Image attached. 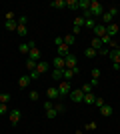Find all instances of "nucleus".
Here are the masks:
<instances>
[{"label":"nucleus","mask_w":120,"mask_h":134,"mask_svg":"<svg viewBox=\"0 0 120 134\" xmlns=\"http://www.w3.org/2000/svg\"><path fill=\"white\" fill-rule=\"evenodd\" d=\"M88 12H90L92 18H98L104 14V6L98 2V0H90V8H88Z\"/></svg>","instance_id":"nucleus-1"},{"label":"nucleus","mask_w":120,"mask_h":134,"mask_svg":"<svg viewBox=\"0 0 120 134\" xmlns=\"http://www.w3.org/2000/svg\"><path fill=\"white\" fill-rule=\"evenodd\" d=\"M58 88V94H60V100H62L64 96H68L70 94V90H72V84L66 82V80H60V86H56Z\"/></svg>","instance_id":"nucleus-2"},{"label":"nucleus","mask_w":120,"mask_h":134,"mask_svg":"<svg viewBox=\"0 0 120 134\" xmlns=\"http://www.w3.org/2000/svg\"><path fill=\"white\" fill-rule=\"evenodd\" d=\"M20 118H22V112L18 110V108H12V110L8 112V120H10V124H12V126L20 122Z\"/></svg>","instance_id":"nucleus-3"},{"label":"nucleus","mask_w":120,"mask_h":134,"mask_svg":"<svg viewBox=\"0 0 120 134\" xmlns=\"http://www.w3.org/2000/svg\"><path fill=\"white\" fill-rule=\"evenodd\" d=\"M76 74H78V68H64V70H62V80L70 82V80L74 78Z\"/></svg>","instance_id":"nucleus-4"},{"label":"nucleus","mask_w":120,"mask_h":134,"mask_svg":"<svg viewBox=\"0 0 120 134\" xmlns=\"http://www.w3.org/2000/svg\"><path fill=\"white\" fill-rule=\"evenodd\" d=\"M70 100H72V102H82V100H84V92H82V90H80V88H74V90H70Z\"/></svg>","instance_id":"nucleus-5"},{"label":"nucleus","mask_w":120,"mask_h":134,"mask_svg":"<svg viewBox=\"0 0 120 134\" xmlns=\"http://www.w3.org/2000/svg\"><path fill=\"white\" fill-rule=\"evenodd\" d=\"M46 96H48V100H52V102H58V100H60V94H58V88H56V86H50V88L46 90Z\"/></svg>","instance_id":"nucleus-6"},{"label":"nucleus","mask_w":120,"mask_h":134,"mask_svg":"<svg viewBox=\"0 0 120 134\" xmlns=\"http://www.w3.org/2000/svg\"><path fill=\"white\" fill-rule=\"evenodd\" d=\"M94 38H102L104 34H106V26H104L102 22H96V26H94Z\"/></svg>","instance_id":"nucleus-7"},{"label":"nucleus","mask_w":120,"mask_h":134,"mask_svg":"<svg viewBox=\"0 0 120 134\" xmlns=\"http://www.w3.org/2000/svg\"><path fill=\"white\" fill-rule=\"evenodd\" d=\"M118 32H120V26H118L116 22H112V24H108V26H106V34H108L110 38H114Z\"/></svg>","instance_id":"nucleus-8"},{"label":"nucleus","mask_w":120,"mask_h":134,"mask_svg":"<svg viewBox=\"0 0 120 134\" xmlns=\"http://www.w3.org/2000/svg\"><path fill=\"white\" fill-rule=\"evenodd\" d=\"M64 60H66V68H78V64H76V56H74V54L64 56Z\"/></svg>","instance_id":"nucleus-9"},{"label":"nucleus","mask_w":120,"mask_h":134,"mask_svg":"<svg viewBox=\"0 0 120 134\" xmlns=\"http://www.w3.org/2000/svg\"><path fill=\"white\" fill-rule=\"evenodd\" d=\"M30 82H32V80H30V74H24V76L18 78V88H26Z\"/></svg>","instance_id":"nucleus-10"},{"label":"nucleus","mask_w":120,"mask_h":134,"mask_svg":"<svg viewBox=\"0 0 120 134\" xmlns=\"http://www.w3.org/2000/svg\"><path fill=\"white\" fill-rule=\"evenodd\" d=\"M108 58L112 60V64H120V48H116V50H110Z\"/></svg>","instance_id":"nucleus-11"},{"label":"nucleus","mask_w":120,"mask_h":134,"mask_svg":"<svg viewBox=\"0 0 120 134\" xmlns=\"http://www.w3.org/2000/svg\"><path fill=\"white\" fill-rule=\"evenodd\" d=\"M52 64H54V68H58V70H64V68H66V60H64L62 56H56Z\"/></svg>","instance_id":"nucleus-12"},{"label":"nucleus","mask_w":120,"mask_h":134,"mask_svg":"<svg viewBox=\"0 0 120 134\" xmlns=\"http://www.w3.org/2000/svg\"><path fill=\"white\" fill-rule=\"evenodd\" d=\"M4 28L8 30V32H16V28H18V20H6V22H4Z\"/></svg>","instance_id":"nucleus-13"},{"label":"nucleus","mask_w":120,"mask_h":134,"mask_svg":"<svg viewBox=\"0 0 120 134\" xmlns=\"http://www.w3.org/2000/svg\"><path fill=\"white\" fill-rule=\"evenodd\" d=\"M56 48H58V56H62V58L70 54V46H66V44H60V46H56Z\"/></svg>","instance_id":"nucleus-14"},{"label":"nucleus","mask_w":120,"mask_h":134,"mask_svg":"<svg viewBox=\"0 0 120 134\" xmlns=\"http://www.w3.org/2000/svg\"><path fill=\"white\" fill-rule=\"evenodd\" d=\"M46 70H48V62L38 60V64H36V72H38V74H44Z\"/></svg>","instance_id":"nucleus-15"},{"label":"nucleus","mask_w":120,"mask_h":134,"mask_svg":"<svg viewBox=\"0 0 120 134\" xmlns=\"http://www.w3.org/2000/svg\"><path fill=\"white\" fill-rule=\"evenodd\" d=\"M100 114H102V116H112V114H114V110H112V106H110V104H104V106L100 108Z\"/></svg>","instance_id":"nucleus-16"},{"label":"nucleus","mask_w":120,"mask_h":134,"mask_svg":"<svg viewBox=\"0 0 120 134\" xmlns=\"http://www.w3.org/2000/svg\"><path fill=\"white\" fill-rule=\"evenodd\" d=\"M50 6H52V8H58V10H62V8H66V0H52Z\"/></svg>","instance_id":"nucleus-17"},{"label":"nucleus","mask_w":120,"mask_h":134,"mask_svg":"<svg viewBox=\"0 0 120 134\" xmlns=\"http://www.w3.org/2000/svg\"><path fill=\"white\" fill-rule=\"evenodd\" d=\"M100 18H102V24H104V26H108V24H112V22H114V18L110 16V14H108L106 10H104V14H102Z\"/></svg>","instance_id":"nucleus-18"},{"label":"nucleus","mask_w":120,"mask_h":134,"mask_svg":"<svg viewBox=\"0 0 120 134\" xmlns=\"http://www.w3.org/2000/svg\"><path fill=\"white\" fill-rule=\"evenodd\" d=\"M28 58H30V60H36V62H38V60H40V50H38V48H32V50L28 52Z\"/></svg>","instance_id":"nucleus-19"},{"label":"nucleus","mask_w":120,"mask_h":134,"mask_svg":"<svg viewBox=\"0 0 120 134\" xmlns=\"http://www.w3.org/2000/svg\"><path fill=\"white\" fill-rule=\"evenodd\" d=\"M88 8H90V0H78V10L86 12Z\"/></svg>","instance_id":"nucleus-20"},{"label":"nucleus","mask_w":120,"mask_h":134,"mask_svg":"<svg viewBox=\"0 0 120 134\" xmlns=\"http://www.w3.org/2000/svg\"><path fill=\"white\" fill-rule=\"evenodd\" d=\"M74 42H76V36H74V34H72V32L64 36V44H66V46H72V44H74Z\"/></svg>","instance_id":"nucleus-21"},{"label":"nucleus","mask_w":120,"mask_h":134,"mask_svg":"<svg viewBox=\"0 0 120 134\" xmlns=\"http://www.w3.org/2000/svg\"><path fill=\"white\" fill-rule=\"evenodd\" d=\"M90 48H94V50H100V48H104L102 40H100V38H92V44H90Z\"/></svg>","instance_id":"nucleus-22"},{"label":"nucleus","mask_w":120,"mask_h":134,"mask_svg":"<svg viewBox=\"0 0 120 134\" xmlns=\"http://www.w3.org/2000/svg\"><path fill=\"white\" fill-rule=\"evenodd\" d=\"M84 56H86V58H96V56H98V50H94V48H90V46H88V48L84 50Z\"/></svg>","instance_id":"nucleus-23"},{"label":"nucleus","mask_w":120,"mask_h":134,"mask_svg":"<svg viewBox=\"0 0 120 134\" xmlns=\"http://www.w3.org/2000/svg\"><path fill=\"white\" fill-rule=\"evenodd\" d=\"M94 26H96V20H94V18H86V20H84V28L94 30Z\"/></svg>","instance_id":"nucleus-24"},{"label":"nucleus","mask_w":120,"mask_h":134,"mask_svg":"<svg viewBox=\"0 0 120 134\" xmlns=\"http://www.w3.org/2000/svg\"><path fill=\"white\" fill-rule=\"evenodd\" d=\"M94 100H96V96L90 92V94H84V100L82 102H84V104H94Z\"/></svg>","instance_id":"nucleus-25"},{"label":"nucleus","mask_w":120,"mask_h":134,"mask_svg":"<svg viewBox=\"0 0 120 134\" xmlns=\"http://www.w3.org/2000/svg\"><path fill=\"white\" fill-rule=\"evenodd\" d=\"M66 8H70V10H78V0H66Z\"/></svg>","instance_id":"nucleus-26"},{"label":"nucleus","mask_w":120,"mask_h":134,"mask_svg":"<svg viewBox=\"0 0 120 134\" xmlns=\"http://www.w3.org/2000/svg\"><path fill=\"white\" fill-rule=\"evenodd\" d=\"M106 12H108V14H110L112 18H116V16H118V12H120V8H118V6H110V8H108Z\"/></svg>","instance_id":"nucleus-27"},{"label":"nucleus","mask_w":120,"mask_h":134,"mask_svg":"<svg viewBox=\"0 0 120 134\" xmlns=\"http://www.w3.org/2000/svg\"><path fill=\"white\" fill-rule=\"evenodd\" d=\"M52 80H62V70L54 68V70H52Z\"/></svg>","instance_id":"nucleus-28"},{"label":"nucleus","mask_w":120,"mask_h":134,"mask_svg":"<svg viewBox=\"0 0 120 134\" xmlns=\"http://www.w3.org/2000/svg\"><path fill=\"white\" fill-rule=\"evenodd\" d=\"M16 32L20 34V36H26V34H28V30H26V24H18Z\"/></svg>","instance_id":"nucleus-29"},{"label":"nucleus","mask_w":120,"mask_h":134,"mask_svg":"<svg viewBox=\"0 0 120 134\" xmlns=\"http://www.w3.org/2000/svg\"><path fill=\"white\" fill-rule=\"evenodd\" d=\"M18 50L22 52V54H28V52H30V46H28V42H22V44L18 46Z\"/></svg>","instance_id":"nucleus-30"},{"label":"nucleus","mask_w":120,"mask_h":134,"mask_svg":"<svg viewBox=\"0 0 120 134\" xmlns=\"http://www.w3.org/2000/svg\"><path fill=\"white\" fill-rule=\"evenodd\" d=\"M36 64H38V62H36V60H30V58H28V60H26V68H28L30 72H32V70H36Z\"/></svg>","instance_id":"nucleus-31"},{"label":"nucleus","mask_w":120,"mask_h":134,"mask_svg":"<svg viewBox=\"0 0 120 134\" xmlns=\"http://www.w3.org/2000/svg\"><path fill=\"white\" fill-rule=\"evenodd\" d=\"M80 90H82L84 94H90V92H92V84H90V82H88V84H82V86H80Z\"/></svg>","instance_id":"nucleus-32"},{"label":"nucleus","mask_w":120,"mask_h":134,"mask_svg":"<svg viewBox=\"0 0 120 134\" xmlns=\"http://www.w3.org/2000/svg\"><path fill=\"white\" fill-rule=\"evenodd\" d=\"M54 110H56L58 114H62V112H64V104H62L60 100H58V102H54Z\"/></svg>","instance_id":"nucleus-33"},{"label":"nucleus","mask_w":120,"mask_h":134,"mask_svg":"<svg viewBox=\"0 0 120 134\" xmlns=\"http://www.w3.org/2000/svg\"><path fill=\"white\" fill-rule=\"evenodd\" d=\"M44 114H46V118H56V116H58V112L54 110V108H50V110H44Z\"/></svg>","instance_id":"nucleus-34"},{"label":"nucleus","mask_w":120,"mask_h":134,"mask_svg":"<svg viewBox=\"0 0 120 134\" xmlns=\"http://www.w3.org/2000/svg\"><path fill=\"white\" fill-rule=\"evenodd\" d=\"M0 102H2V104L10 102V94H8V92H2V94H0Z\"/></svg>","instance_id":"nucleus-35"},{"label":"nucleus","mask_w":120,"mask_h":134,"mask_svg":"<svg viewBox=\"0 0 120 134\" xmlns=\"http://www.w3.org/2000/svg\"><path fill=\"white\" fill-rule=\"evenodd\" d=\"M74 26L84 28V18H82V16H76V18H74Z\"/></svg>","instance_id":"nucleus-36"},{"label":"nucleus","mask_w":120,"mask_h":134,"mask_svg":"<svg viewBox=\"0 0 120 134\" xmlns=\"http://www.w3.org/2000/svg\"><path fill=\"white\" fill-rule=\"evenodd\" d=\"M98 54H100V56H108V54H110V48H108V46H104V48H100V50H98Z\"/></svg>","instance_id":"nucleus-37"},{"label":"nucleus","mask_w":120,"mask_h":134,"mask_svg":"<svg viewBox=\"0 0 120 134\" xmlns=\"http://www.w3.org/2000/svg\"><path fill=\"white\" fill-rule=\"evenodd\" d=\"M4 114H8V106L0 102V116H4Z\"/></svg>","instance_id":"nucleus-38"},{"label":"nucleus","mask_w":120,"mask_h":134,"mask_svg":"<svg viewBox=\"0 0 120 134\" xmlns=\"http://www.w3.org/2000/svg\"><path fill=\"white\" fill-rule=\"evenodd\" d=\"M38 98H40V94L36 92V90H32V92H30V100H32V102H36Z\"/></svg>","instance_id":"nucleus-39"},{"label":"nucleus","mask_w":120,"mask_h":134,"mask_svg":"<svg viewBox=\"0 0 120 134\" xmlns=\"http://www.w3.org/2000/svg\"><path fill=\"white\" fill-rule=\"evenodd\" d=\"M104 104H106V102H104L102 98H98V96H96V100H94V106H98V108H102Z\"/></svg>","instance_id":"nucleus-40"},{"label":"nucleus","mask_w":120,"mask_h":134,"mask_svg":"<svg viewBox=\"0 0 120 134\" xmlns=\"http://www.w3.org/2000/svg\"><path fill=\"white\" fill-rule=\"evenodd\" d=\"M100 40H102V44H104V46H108V44H110V40H112V38H110L108 34H104V36H102Z\"/></svg>","instance_id":"nucleus-41"},{"label":"nucleus","mask_w":120,"mask_h":134,"mask_svg":"<svg viewBox=\"0 0 120 134\" xmlns=\"http://www.w3.org/2000/svg\"><path fill=\"white\" fill-rule=\"evenodd\" d=\"M96 128H98L96 122H88V124H86V130H96Z\"/></svg>","instance_id":"nucleus-42"},{"label":"nucleus","mask_w":120,"mask_h":134,"mask_svg":"<svg viewBox=\"0 0 120 134\" xmlns=\"http://www.w3.org/2000/svg\"><path fill=\"white\" fill-rule=\"evenodd\" d=\"M50 108H54V102H52V100H46L44 102V110H50Z\"/></svg>","instance_id":"nucleus-43"},{"label":"nucleus","mask_w":120,"mask_h":134,"mask_svg":"<svg viewBox=\"0 0 120 134\" xmlns=\"http://www.w3.org/2000/svg\"><path fill=\"white\" fill-rule=\"evenodd\" d=\"M54 44H56V46L64 44V36H58V38H54Z\"/></svg>","instance_id":"nucleus-44"},{"label":"nucleus","mask_w":120,"mask_h":134,"mask_svg":"<svg viewBox=\"0 0 120 134\" xmlns=\"http://www.w3.org/2000/svg\"><path fill=\"white\" fill-rule=\"evenodd\" d=\"M40 78V74L36 72V70H32V72H30V80H38Z\"/></svg>","instance_id":"nucleus-45"},{"label":"nucleus","mask_w":120,"mask_h":134,"mask_svg":"<svg viewBox=\"0 0 120 134\" xmlns=\"http://www.w3.org/2000/svg\"><path fill=\"white\" fill-rule=\"evenodd\" d=\"M80 32H82V28H80V26H72V34H74V36H78Z\"/></svg>","instance_id":"nucleus-46"},{"label":"nucleus","mask_w":120,"mask_h":134,"mask_svg":"<svg viewBox=\"0 0 120 134\" xmlns=\"http://www.w3.org/2000/svg\"><path fill=\"white\" fill-rule=\"evenodd\" d=\"M92 78H100V68H94V70H92Z\"/></svg>","instance_id":"nucleus-47"},{"label":"nucleus","mask_w":120,"mask_h":134,"mask_svg":"<svg viewBox=\"0 0 120 134\" xmlns=\"http://www.w3.org/2000/svg\"><path fill=\"white\" fill-rule=\"evenodd\" d=\"M6 20H16V18H14V14H12V12H6Z\"/></svg>","instance_id":"nucleus-48"},{"label":"nucleus","mask_w":120,"mask_h":134,"mask_svg":"<svg viewBox=\"0 0 120 134\" xmlns=\"http://www.w3.org/2000/svg\"><path fill=\"white\" fill-rule=\"evenodd\" d=\"M26 22H28V20H26V16H20V18H18V24H26Z\"/></svg>","instance_id":"nucleus-49"},{"label":"nucleus","mask_w":120,"mask_h":134,"mask_svg":"<svg viewBox=\"0 0 120 134\" xmlns=\"http://www.w3.org/2000/svg\"><path fill=\"white\" fill-rule=\"evenodd\" d=\"M28 46H30V50H32V48H36V42L34 40H28Z\"/></svg>","instance_id":"nucleus-50"},{"label":"nucleus","mask_w":120,"mask_h":134,"mask_svg":"<svg viewBox=\"0 0 120 134\" xmlns=\"http://www.w3.org/2000/svg\"><path fill=\"white\" fill-rule=\"evenodd\" d=\"M74 134H84V132H82V130H76V132Z\"/></svg>","instance_id":"nucleus-51"},{"label":"nucleus","mask_w":120,"mask_h":134,"mask_svg":"<svg viewBox=\"0 0 120 134\" xmlns=\"http://www.w3.org/2000/svg\"><path fill=\"white\" fill-rule=\"evenodd\" d=\"M0 94H2V90H0Z\"/></svg>","instance_id":"nucleus-52"},{"label":"nucleus","mask_w":120,"mask_h":134,"mask_svg":"<svg viewBox=\"0 0 120 134\" xmlns=\"http://www.w3.org/2000/svg\"><path fill=\"white\" fill-rule=\"evenodd\" d=\"M118 70H120V66H118Z\"/></svg>","instance_id":"nucleus-53"}]
</instances>
